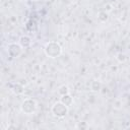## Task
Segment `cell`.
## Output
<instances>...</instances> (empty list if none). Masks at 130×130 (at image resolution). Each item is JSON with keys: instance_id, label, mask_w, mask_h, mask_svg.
I'll use <instances>...</instances> for the list:
<instances>
[{"instance_id": "6da1fadb", "label": "cell", "mask_w": 130, "mask_h": 130, "mask_svg": "<svg viewBox=\"0 0 130 130\" xmlns=\"http://www.w3.org/2000/svg\"><path fill=\"white\" fill-rule=\"evenodd\" d=\"M44 50H45V54L49 58H52V59L58 58L62 54V47L60 46L59 43H57L55 41H51V42L47 43Z\"/></svg>"}, {"instance_id": "7a4b0ae2", "label": "cell", "mask_w": 130, "mask_h": 130, "mask_svg": "<svg viewBox=\"0 0 130 130\" xmlns=\"http://www.w3.org/2000/svg\"><path fill=\"white\" fill-rule=\"evenodd\" d=\"M68 108L69 107H67L65 104H63L61 101H59V102L55 103L52 106L51 112H52V114L55 117H57V118H63V117H65L68 114V110H69Z\"/></svg>"}, {"instance_id": "3957f363", "label": "cell", "mask_w": 130, "mask_h": 130, "mask_svg": "<svg viewBox=\"0 0 130 130\" xmlns=\"http://www.w3.org/2000/svg\"><path fill=\"white\" fill-rule=\"evenodd\" d=\"M20 109L25 115H31L37 110V102L31 98H27L21 103Z\"/></svg>"}, {"instance_id": "277c9868", "label": "cell", "mask_w": 130, "mask_h": 130, "mask_svg": "<svg viewBox=\"0 0 130 130\" xmlns=\"http://www.w3.org/2000/svg\"><path fill=\"white\" fill-rule=\"evenodd\" d=\"M22 49L23 48L19 44L12 43V44H9L7 46V53L11 58H17V57H19L21 55Z\"/></svg>"}, {"instance_id": "5b68a950", "label": "cell", "mask_w": 130, "mask_h": 130, "mask_svg": "<svg viewBox=\"0 0 130 130\" xmlns=\"http://www.w3.org/2000/svg\"><path fill=\"white\" fill-rule=\"evenodd\" d=\"M31 44V40L28 36H21L19 38V45L22 47V48H28Z\"/></svg>"}, {"instance_id": "8992f818", "label": "cell", "mask_w": 130, "mask_h": 130, "mask_svg": "<svg viewBox=\"0 0 130 130\" xmlns=\"http://www.w3.org/2000/svg\"><path fill=\"white\" fill-rule=\"evenodd\" d=\"M60 101H61L63 104H65L67 107H70V106L73 104V98L71 96V94H70V93H67V94H63V95H61Z\"/></svg>"}, {"instance_id": "52a82bcc", "label": "cell", "mask_w": 130, "mask_h": 130, "mask_svg": "<svg viewBox=\"0 0 130 130\" xmlns=\"http://www.w3.org/2000/svg\"><path fill=\"white\" fill-rule=\"evenodd\" d=\"M12 91H13V93L14 94H22L23 93V91H24V88H23V86L19 83V82H16V83H14L13 85H12Z\"/></svg>"}, {"instance_id": "ba28073f", "label": "cell", "mask_w": 130, "mask_h": 130, "mask_svg": "<svg viewBox=\"0 0 130 130\" xmlns=\"http://www.w3.org/2000/svg\"><path fill=\"white\" fill-rule=\"evenodd\" d=\"M101 88H102V83H101V81H99V80H92V81H91V83H90V89H91L92 91L98 92V91L101 90Z\"/></svg>"}, {"instance_id": "9c48e42d", "label": "cell", "mask_w": 130, "mask_h": 130, "mask_svg": "<svg viewBox=\"0 0 130 130\" xmlns=\"http://www.w3.org/2000/svg\"><path fill=\"white\" fill-rule=\"evenodd\" d=\"M98 18L102 21V22H106L109 19V14L106 11H100L98 14Z\"/></svg>"}, {"instance_id": "30bf717a", "label": "cell", "mask_w": 130, "mask_h": 130, "mask_svg": "<svg viewBox=\"0 0 130 130\" xmlns=\"http://www.w3.org/2000/svg\"><path fill=\"white\" fill-rule=\"evenodd\" d=\"M58 92H59L61 95H63V94H67V93H69V87H68L67 85H61V86L59 87Z\"/></svg>"}, {"instance_id": "8fae6325", "label": "cell", "mask_w": 130, "mask_h": 130, "mask_svg": "<svg viewBox=\"0 0 130 130\" xmlns=\"http://www.w3.org/2000/svg\"><path fill=\"white\" fill-rule=\"evenodd\" d=\"M88 125L86 122H78L76 125V129H87Z\"/></svg>"}, {"instance_id": "7c38bea8", "label": "cell", "mask_w": 130, "mask_h": 130, "mask_svg": "<svg viewBox=\"0 0 130 130\" xmlns=\"http://www.w3.org/2000/svg\"><path fill=\"white\" fill-rule=\"evenodd\" d=\"M117 59H118L120 62H124V61L126 60V56H125L124 54H122V53H119V54L117 55Z\"/></svg>"}, {"instance_id": "4fadbf2b", "label": "cell", "mask_w": 130, "mask_h": 130, "mask_svg": "<svg viewBox=\"0 0 130 130\" xmlns=\"http://www.w3.org/2000/svg\"><path fill=\"white\" fill-rule=\"evenodd\" d=\"M127 129H130V125H129V126H127Z\"/></svg>"}, {"instance_id": "5bb4252c", "label": "cell", "mask_w": 130, "mask_h": 130, "mask_svg": "<svg viewBox=\"0 0 130 130\" xmlns=\"http://www.w3.org/2000/svg\"><path fill=\"white\" fill-rule=\"evenodd\" d=\"M35 1H39V0H35Z\"/></svg>"}]
</instances>
